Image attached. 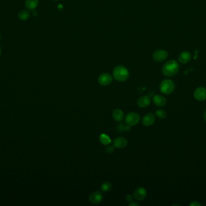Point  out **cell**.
<instances>
[{
	"mask_svg": "<svg viewBox=\"0 0 206 206\" xmlns=\"http://www.w3.org/2000/svg\"><path fill=\"white\" fill-rule=\"evenodd\" d=\"M194 97L198 101H204L206 99V89L204 87H198L195 89L193 93Z\"/></svg>",
	"mask_w": 206,
	"mask_h": 206,
	"instance_id": "9",
	"label": "cell"
},
{
	"mask_svg": "<svg viewBox=\"0 0 206 206\" xmlns=\"http://www.w3.org/2000/svg\"><path fill=\"white\" fill-rule=\"evenodd\" d=\"M18 17L21 20L25 21L30 17V14L27 10H22L19 13Z\"/></svg>",
	"mask_w": 206,
	"mask_h": 206,
	"instance_id": "20",
	"label": "cell"
},
{
	"mask_svg": "<svg viewBox=\"0 0 206 206\" xmlns=\"http://www.w3.org/2000/svg\"><path fill=\"white\" fill-rule=\"evenodd\" d=\"M114 146H112V145H109L108 146L107 148H106V153H111L114 151Z\"/></svg>",
	"mask_w": 206,
	"mask_h": 206,
	"instance_id": "22",
	"label": "cell"
},
{
	"mask_svg": "<svg viewBox=\"0 0 206 206\" xmlns=\"http://www.w3.org/2000/svg\"><path fill=\"white\" fill-rule=\"evenodd\" d=\"M125 121L126 125L130 126H135L140 122V115L135 112H131L125 116Z\"/></svg>",
	"mask_w": 206,
	"mask_h": 206,
	"instance_id": "4",
	"label": "cell"
},
{
	"mask_svg": "<svg viewBox=\"0 0 206 206\" xmlns=\"http://www.w3.org/2000/svg\"><path fill=\"white\" fill-rule=\"evenodd\" d=\"M129 206H139V204L137 203V202L135 201H133L131 203H130V204H129Z\"/></svg>",
	"mask_w": 206,
	"mask_h": 206,
	"instance_id": "25",
	"label": "cell"
},
{
	"mask_svg": "<svg viewBox=\"0 0 206 206\" xmlns=\"http://www.w3.org/2000/svg\"><path fill=\"white\" fill-rule=\"evenodd\" d=\"M179 71V64L175 60L166 62L162 67V73L166 76L171 77L176 75Z\"/></svg>",
	"mask_w": 206,
	"mask_h": 206,
	"instance_id": "1",
	"label": "cell"
},
{
	"mask_svg": "<svg viewBox=\"0 0 206 206\" xmlns=\"http://www.w3.org/2000/svg\"><path fill=\"white\" fill-rule=\"evenodd\" d=\"M131 130V126L127 125H125L123 123L119 124L117 127V131L119 132H129Z\"/></svg>",
	"mask_w": 206,
	"mask_h": 206,
	"instance_id": "19",
	"label": "cell"
},
{
	"mask_svg": "<svg viewBox=\"0 0 206 206\" xmlns=\"http://www.w3.org/2000/svg\"><path fill=\"white\" fill-rule=\"evenodd\" d=\"M175 90V84L170 79L163 80L160 85V90L164 94H170Z\"/></svg>",
	"mask_w": 206,
	"mask_h": 206,
	"instance_id": "3",
	"label": "cell"
},
{
	"mask_svg": "<svg viewBox=\"0 0 206 206\" xmlns=\"http://www.w3.org/2000/svg\"><path fill=\"white\" fill-rule=\"evenodd\" d=\"M101 191L104 193H107L111 190L112 189V184L108 181H105L102 183L101 186Z\"/></svg>",
	"mask_w": 206,
	"mask_h": 206,
	"instance_id": "18",
	"label": "cell"
},
{
	"mask_svg": "<svg viewBox=\"0 0 206 206\" xmlns=\"http://www.w3.org/2000/svg\"><path fill=\"white\" fill-rule=\"evenodd\" d=\"M128 143V141L125 138L119 137L116 138L114 141V146L117 149H123Z\"/></svg>",
	"mask_w": 206,
	"mask_h": 206,
	"instance_id": "11",
	"label": "cell"
},
{
	"mask_svg": "<svg viewBox=\"0 0 206 206\" xmlns=\"http://www.w3.org/2000/svg\"><path fill=\"white\" fill-rule=\"evenodd\" d=\"M103 199V195L99 191H95L92 193L89 197V201L93 204H98Z\"/></svg>",
	"mask_w": 206,
	"mask_h": 206,
	"instance_id": "6",
	"label": "cell"
},
{
	"mask_svg": "<svg viewBox=\"0 0 206 206\" xmlns=\"http://www.w3.org/2000/svg\"><path fill=\"white\" fill-rule=\"evenodd\" d=\"M155 114L156 115V117H158L159 119H165L166 117L167 113H166V112L164 109H158V110H157L156 111Z\"/></svg>",
	"mask_w": 206,
	"mask_h": 206,
	"instance_id": "21",
	"label": "cell"
},
{
	"mask_svg": "<svg viewBox=\"0 0 206 206\" xmlns=\"http://www.w3.org/2000/svg\"><path fill=\"white\" fill-rule=\"evenodd\" d=\"M156 121V117L153 113H149L145 115L142 119V122L145 126H150L153 125Z\"/></svg>",
	"mask_w": 206,
	"mask_h": 206,
	"instance_id": "10",
	"label": "cell"
},
{
	"mask_svg": "<svg viewBox=\"0 0 206 206\" xmlns=\"http://www.w3.org/2000/svg\"><path fill=\"white\" fill-rule=\"evenodd\" d=\"M133 198H134V197L133 196H132L131 195H127V196H126V200L128 201V202H129V203H131V202H133Z\"/></svg>",
	"mask_w": 206,
	"mask_h": 206,
	"instance_id": "23",
	"label": "cell"
},
{
	"mask_svg": "<svg viewBox=\"0 0 206 206\" xmlns=\"http://www.w3.org/2000/svg\"><path fill=\"white\" fill-rule=\"evenodd\" d=\"M1 48L0 47V56H1Z\"/></svg>",
	"mask_w": 206,
	"mask_h": 206,
	"instance_id": "27",
	"label": "cell"
},
{
	"mask_svg": "<svg viewBox=\"0 0 206 206\" xmlns=\"http://www.w3.org/2000/svg\"><path fill=\"white\" fill-rule=\"evenodd\" d=\"M39 4V0H27L25 2V6L27 9L33 10L37 8Z\"/></svg>",
	"mask_w": 206,
	"mask_h": 206,
	"instance_id": "16",
	"label": "cell"
},
{
	"mask_svg": "<svg viewBox=\"0 0 206 206\" xmlns=\"http://www.w3.org/2000/svg\"><path fill=\"white\" fill-rule=\"evenodd\" d=\"M113 76L116 81L119 82H125L129 77V71L125 67L118 65L114 69Z\"/></svg>",
	"mask_w": 206,
	"mask_h": 206,
	"instance_id": "2",
	"label": "cell"
},
{
	"mask_svg": "<svg viewBox=\"0 0 206 206\" xmlns=\"http://www.w3.org/2000/svg\"><path fill=\"white\" fill-rule=\"evenodd\" d=\"M190 206H201V204H199L197 201H193L189 204Z\"/></svg>",
	"mask_w": 206,
	"mask_h": 206,
	"instance_id": "24",
	"label": "cell"
},
{
	"mask_svg": "<svg viewBox=\"0 0 206 206\" xmlns=\"http://www.w3.org/2000/svg\"><path fill=\"white\" fill-rule=\"evenodd\" d=\"M204 120H205V121L206 122V110L205 111V112H204Z\"/></svg>",
	"mask_w": 206,
	"mask_h": 206,
	"instance_id": "26",
	"label": "cell"
},
{
	"mask_svg": "<svg viewBox=\"0 0 206 206\" xmlns=\"http://www.w3.org/2000/svg\"><path fill=\"white\" fill-rule=\"evenodd\" d=\"M147 195V192L145 188L139 187H137V189L134 192L133 197L137 201H142L146 198Z\"/></svg>",
	"mask_w": 206,
	"mask_h": 206,
	"instance_id": "8",
	"label": "cell"
},
{
	"mask_svg": "<svg viewBox=\"0 0 206 206\" xmlns=\"http://www.w3.org/2000/svg\"><path fill=\"white\" fill-rule=\"evenodd\" d=\"M191 54L189 52H183L181 53L178 57V61L182 64H187L191 61Z\"/></svg>",
	"mask_w": 206,
	"mask_h": 206,
	"instance_id": "15",
	"label": "cell"
},
{
	"mask_svg": "<svg viewBox=\"0 0 206 206\" xmlns=\"http://www.w3.org/2000/svg\"><path fill=\"white\" fill-rule=\"evenodd\" d=\"M168 56V53L163 50H157L153 53V59L155 61L161 62L165 61Z\"/></svg>",
	"mask_w": 206,
	"mask_h": 206,
	"instance_id": "5",
	"label": "cell"
},
{
	"mask_svg": "<svg viewBox=\"0 0 206 206\" xmlns=\"http://www.w3.org/2000/svg\"><path fill=\"white\" fill-rule=\"evenodd\" d=\"M0 40H1V35H0Z\"/></svg>",
	"mask_w": 206,
	"mask_h": 206,
	"instance_id": "28",
	"label": "cell"
},
{
	"mask_svg": "<svg viewBox=\"0 0 206 206\" xmlns=\"http://www.w3.org/2000/svg\"><path fill=\"white\" fill-rule=\"evenodd\" d=\"M113 118L116 122H122L124 119V113L120 109H115L112 113Z\"/></svg>",
	"mask_w": 206,
	"mask_h": 206,
	"instance_id": "14",
	"label": "cell"
},
{
	"mask_svg": "<svg viewBox=\"0 0 206 206\" xmlns=\"http://www.w3.org/2000/svg\"><path fill=\"white\" fill-rule=\"evenodd\" d=\"M113 77L107 73H102L98 77V82L102 86H108L112 82Z\"/></svg>",
	"mask_w": 206,
	"mask_h": 206,
	"instance_id": "7",
	"label": "cell"
},
{
	"mask_svg": "<svg viewBox=\"0 0 206 206\" xmlns=\"http://www.w3.org/2000/svg\"><path fill=\"white\" fill-rule=\"evenodd\" d=\"M153 102L157 107H164L166 104V98L164 96L159 94H156L153 96Z\"/></svg>",
	"mask_w": 206,
	"mask_h": 206,
	"instance_id": "12",
	"label": "cell"
},
{
	"mask_svg": "<svg viewBox=\"0 0 206 206\" xmlns=\"http://www.w3.org/2000/svg\"><path fill=\"white\" fill-rule=\"evenodd\" d=\"M100 142L104 145H108L111 143V139L105 134H101L99 136Z\"/></svg>",
	"mask_w": 206,
	"mask_h": 206,
	"instance_id": "17",
	"label": "cell"
},
{
	"mask_svg": "<svg viewBox=\"0 0 206 206\" xmlns=\"http://www.w3.org/2000/svg\"><path fill=\"white\" fill-rule=\"evenodd\" d=\"M151 99L148 96L140 97L137 100V106L140 108H146L150 105Z\"/></svg>",
	"mask_w": 206,
	"mask_h": 206,
	"instance_id": "13",
	"label": "cell"
}]
</instances>
